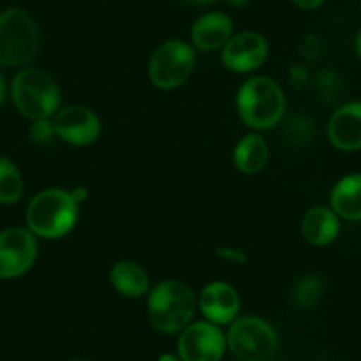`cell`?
I'll list each match as a JSON object with an SVG mask.
<instances>
[{"label":"cell","instance_id":"1","mask_svg":"<svg viewBox=\"0 0 361 361\" xmlns=\"http://www.w3.org/2000/svg\"><path fill=\"white\" fill-rule=\"evenodd\" d=\"M199 308L195 293L183 280H165L147 294V312L151 324L159 333L173 335L192 324Z\"/></svg>","mask_w":361,"mask_h":361},{"label":"cell","instance_id":"2","mask_svg":"<svg viewBox=\"0 0 361 361\" xmlns=\"http://www.w3.org/2000/svg\"><path fill=\"white\" fill-rule=\"evenodd\" d=\"M78 206L71 192L48 188L32 197L27 207V228L36 238L61 239L75 228Z\"/></svg>","mask_w":361,"mask_h":361},{"label":"cell","instance_id":"3","mask_svg":"<svg viewBox=\"0 0 361 361\" xmlns=\"http://www.w3.org/2000/svg\"><path fill=\"white\" fill-rule=\"evenodd\" d=\"M238 114L243 124L253 131L275 128L286 114V94L275 80L253 76L238 90Z\"/></svg>","mask_w":361,"mask_h":361},{"label":"cell","instance_id":"4","mask_svg":"<svg viewBox=\"0 0 361 361\" xmlns=\"http://www.w3.org/2000/svg\"><path fill=\"white\" fill-rule=\"evenodd\" d=\"M11 99L29 121L51 119L61 110L57 82L37 68H23L16 73L11 82Z\"/></svg>","mask_w":361,"mask_h":361},{"label":"cell","instance_id":"5","mask_svg":"<svg viewBox=\"0 0 361 361\" xmlns=\"http://www.w3.org/2000/svg\"><path fill=\"white\" fill-rule=\"evenodd\" d=\"M39 47V27L25 9L9 8L0 13V66H27L36 57Z\"/></svg>","mask_w":361,"mask_h":361},{"label":"cell","instance_id":"6","mask_svg":"<svg viewBox=\"0 0 361 361\" xmlns=\"http://www.w3.org/2000/svg\"><path fill=\"white\" fill-rule=\"evenodd\" d=\"M225 336L228 349L239 361H267L279 347L275 328L255 315L235 317Z\"/></svg>","mask_w":361,"mask_h":361},{"label":"cell","instance_id":"7","mask_svg":"<svg viewBox=\"0 0 361 361\" xmlns=\"http://www.w3.org/2000/svg\"><path fill=\"white\" fill-rule=\"evenodd\" d=\"M195 69V50L190 43L180 39L165 41L156 48L149 61L147 75L154 87L173 90L188 82Z\"/></svg>","mask_w":361,"mask_h":361},{"label":"cell","instance_id":"8","mask_svg":"<svg viewBox=\"0 0 361 361\" xmlns=\"http://www.w3.org/2000/svg\"><path fill=\"white\" fill-rule=\"evenodd\" d=\"M37 259V238L23 227L0 231V279L15 280L32 269Z\"/></svg>","mask_w":361,"mask_h":361},{"label":"cell","instance_id":"9","mask_svg":"<svg viewBox=\"0 0 361 361\" xmlns=\"http://www.w3.org/2000/svg\"><path fill=\"white\" fill-rule=\"evenodd\" d=\"M227 347V336L220 326L209 321L192 322L180 331L177 353L180 361H220Z\"/></svg>","mask_w":361,"mask_h":361},{"label":"cell","instance_id":"10","mask_svg":"<svg viewBox=\"0 0 361 361\" xmlns=\"http://www.w3.org/2000/svg\"><path fill=\"white\" fill-rule=\"evenodd\" d=\"M57 138L75 147H87L98 142L102 135V121L87 106L71 105L59 110L54 117Z\"/></svg>","mask_w":361,"mask_h":361},{"label":"cell","instance_id":"11","mask_svg":"<svg viewBox=\"0 0 361 361\" xmlns=\"http://www.w3.org/2000/svg\"><path fill=\"white\" fill-rule=\"evenodd\" d=\"M269 55V44L266 37L257 32L234 34L228 43L221 48V62L232 73H252L266 62Z\"/></svg>","mask_w":361,"mask_h":361},{"label":"cell","instance_id":"12","mask_svg":"<svg viewBox=\"0 0 361 361\" xmlns=\"http://www.w3.org/2000/svg\"><path fill=\"white\" fill-rule=\"evenodd\" d=\"M199 308L206 321L216 326L231 324L239 314L241 298L239 293L227 282H211L197 296Z\"/></svg>","mask_w":361,"mask_h":361},{"label":"cell","instance_id":"13","mask_svg":"<svg viewBox=\"0 0 361 361\" xmlns=\"http://www.w3.org/2000/svg\"><path fill=\"white\" fill-rule=\"evenodd\" d=\"M328 138L338 151L353 152L361 149V102L338 106L329 117Z\"/></svg>","mask_w":361,"mask_h":361},{"label":"cell","instance_id":"14","mask_svg":"<svg viewBox=\"0 0 361 361\" xmlns=\"http://www.w3.org/2000/svg\"><path fill=\"white\" fill-rule=\"evenodd\" d=\"M234 36V23L227 13L211 11L195 20L190 30L192 47L202 51H214L224 48Z\"/></svg>","mask_w":361,"mask_h":361},{"label":"cell","instance_id":"15","mask_svg":"<svg viewBox=\"0 0 361 361\" xmlns=\"http://www.w3.org/2000/svg\"><path fill=\"white\" fill-rule=\"evenodd\" d=\"M301 232L310 245L326 246L338 238L340 218L331 207L315 206L305 213Z\"/></svg>","mask_w":361,"mask_h":361},{"label":"cell","instance_id":"16","mask_svg":"<svg viewBox=\"0 0 361 361\" xmlns=\"http://www.w3.org/2000/svg\"><path fill=\"white\" fill-rule=\"evenodd\" d=\"M329 207L347 221H361V173H349L333 186Z\"/></svg>","mask_w":361,"mask_h":361},{"label":"cell","instance_id":"17","mask_svg":"<svg viewBox=\"0 0 361 361\" xmlns=\"http://www.w3.org/2000/svg\"><path fill=\"white\" fill-rule=\"evenodd\" d=\"M110 283L124 298L147 296L151 290V280L147 271L135 260H119L110 269Z\"/></svg>","mask_w":361,"mask_h":361},{"label":"cell","instance_id":"18","mask_svg":"<svg viewBox=\"0 0 361 361\" xmlns=\"http://www.w3.org/2000/svg\"><path fill=\"white\" fill-rule=\"evenodd\" d=\"M234 166L239 172L246 176L259 173L266 169L267 159H269V147L267 142L259 133H248L235 144L232 152Z\"/></svg>","mask_w":361,"mask_h":361},{"label":"cell","instance_id":"19","mask_svg":"<svg viewBox=\"0 0 361 361\" xmlns=\"http://www.w3.org/2000/svg\"><path fill=\"white\" fill-rule=\"evenodd\" d=\"M23 177L15 161L0 156V204L13 206L23 197Z\"/></svg>","mask_w":361,"mask_h":361},{"label":"cell","instance_id":"20","mask_svg":"<svg viewBox=\"0 0 361 361\" xmlns=\"http://www.w3.org/2000/svg\"><path fill=\"white\" fill-rule=\"evenodd\" d=\"M322 294H324V282L321 276L308 273V275L301 276L296 283L293 286V303L301 308H312L321 301Z\"/></svg>","mask_w":361,"mask_h":361},{"label":"cell","instance_id":"21","mask_svg":"<svg viewBox=\"0 0 361 361\" xmlns=\"http://www.w3.org/2000/svg\"><path fill=\"white\" fill-rule=\"evenodd\" d=\"M29 135L30 138H32V142H36V144L39 145L50 144V142L54 140V137H57V135H55L54 121L51 119L32 121V124H30L29 128Z\"/></svg>","mask_w":361,"mask_h":361},{"label":"cell","instance_id":"22","mask_svg":"<svg viewBox=\"0 0 361 361\" xmlns=\"http://www.w3.org/2000/svg\"><path fill=\"white\" fill-rule=\"evenodd\" d=\"M216 253L220 259L227 260V262H232V264H245L246 260H248L246 253L238 248H220Z\"/></svg>","mask_w":361,"mask_h":361},{"label":"cell","instance_id":"23","mask_svg":"<svg viewBox=\"0 0 361 361\" xmlns=\"http://www.w3.org/2000/svg\"><path fill=\"white\" fill-rule=\"evenodd\" d=\"M296 8L303 9V11H315V9L321 8L326 0H290Z\"/></svg>","mask_w":361,"mask_h":361},{"label":"cell","instance_id":"24","mask_svg":"<svg viewBox=\"0 0 361 361\" xmlns=\"http://www.w3.org/2000/svg\"><path fill=\"white\" fill-rule=\"evenodd\" d=\"M71 195L75 197L76 202H83V200H87V195H89V192H87V188H75L71 192Z\"/></svg>","mask_w":361,"mask_h":361},{"label":"cell","instance_id":"25","mask_svg":"<svg viewBox=\"0 0 361 361\" xmlns=\"http://www.w3.org/2000/svg\"><path fill=\"white\" fill-rule=\"evenodd\" d=\"M6 96H8V85H6L4 76L0 75V109H2V105H4Z\"/></svg>","mask_w":361,"mask_h":361},{"label":"cell","instance_id":"26","mask_svg":"<svg viewBox=\"0 0 361 361\" xmlns=\"http://www.w3.org/2000/svg\"><path fill=\"white\" fill-rule=\"evenodd\" d=\"M354 50H356L357 59H360V61H361V29L357 30L356 39H354Z\"/></svg>","mask_w":361,"mask_h":361},{"label":"cell","instance_id":"27","mask_svg":"<svg viewBox=\"0 0 361 361\" xmlns=\"http://www.w3.org/2000/svg\"><path fill=\"white\" fill-rule=\"evenodd\" d=\"M183 2H188V4L193 6H207L213 4V2H218V0H183Z\"/></svg>","mask_w":361,"mask_h":361},{"label":"cell","instance_id":"28","mask_svg":"<svg viewBox=\"0 0 361 361\" xmlns=\"http://www.w3.org/2000/svg\"><path fill=\"white\" fill-rule=\"evenodd\" d=\"M228 4L234 6V8H245L248 4V0H227Z\"/></svg>","mask_w":361,"mask_h":361},{"label":"cell","instance_id":"29","mask_svg":"<svg viewBox=\"0 0 361 361\" xmlns=\"http://www.w3.org/2000/svg\"><path fill=\"white\" fill-rule=\"evenodd\" d=\"M158 361H180V357L173 356V354H161Z\"/></svg>","mask_w":361,"mask_h":361},{"label":"cell","instance_id":"30","mask_svg":"<svg viewBox=\"0 0 361 361\" xmlns=\"http://www.w3.org/2000/svg\"><path fill=\"white\" fill-rule=\"evenodd\" d=\"M73 361H89V360H73Z\"/></svg>","mask_w":361,"mask_h":361},{"label":"cell","instance_id":"31","mask_svg":"<svg viewBox=\"0 0 361 361\" xmlns=\"http://www.w3.org/2000/svg\"><path fill=\"white\" fill-rule=\"evenodd\" d=\"M0 283H2V279H0Z\"/></svg>","mask_w":361,"mask_h":361}]
</instances>
